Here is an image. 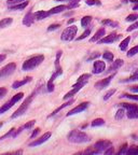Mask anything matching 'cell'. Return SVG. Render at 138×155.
Wrapping results in <instances>:
<instances>
[{"label":"cell","instance_id":"cell-50","mask_svg":"<svg viewBox=\"0 0 138 155\" xmlns=\"http://www.w3.org/2000/svg\"><path fill=\"white\" fill-rule=\"evenodd\" d=\"M126 151H127V144H124L123 147L121 148V150L118 152V154H126Z\"/></svg>","mask_w":138,"mask_h":155},{"label":"cell","instance_id":"cell-43","mask_svg":"<svg viewBox=\"0 0 138 155\" xmlns=\"http://www.w3.org/2000/svg\"><path fill=\"white\" fill-rule=\"evenodd\" d=\"M114 93H116V90H108L107 93L105 94V96H104V100H105V101H106V100H108V99H109L110 97L112 96Z\"/></svg>","mask_w":138,"mask_h":155},{"label":"cell","instance_id":"cell-59","mask_svg":"<svg viewBox=\"0 0 138 155\" xmlns=\"http://www.w3.org/2000/svg\"><path fill=\"white\" fill-rule=\"evenodd\" d=\"M133 9H134V10H138V3H136V4L134 6V8H133Z\"/></svg>","mask_w":138,"mask_h":155},{"label":"cell","instance_id":"cell-45","mask_svg":"<svg viewBox=\"0 0 138 155\" xmlns=\"http://www.w3.org/2000/svg\"><path fill=\"white\" fill-rule=\"evenodd\" d=\"M91 78V74L90 73H84L82 74V76H79V79H78V81H89V79Z\"/></svg>","mask_w":138,"mask_h":155},{"label":"cell","instance_id":"cell-16","mask_svg":"<svg viewBox=\"0 0 138 155\" xmlns=\"http://www.w3.org/2000/svg\"><path fill=\"white\" fill-rule=\"evenodd\" d=\"M105 35H106V30H105V28H100L98 29V30L96 31V34L94 35L93 37L91 38V42H97L98 40H100L103 37H105Z\"/></svg>","mask_w":138,"mask_h":155},{"label":"cell","instance_id":"cell-5","mask_svg":"<svg viewBox=\"0 0 138 155\" xmlns=\"http://www.w3.org/2000/svg\"><path fill=\"white\" fill-rule=\"evenodd\" d=\"M86 83H87V81H77V83L75 85L72 86V90H69L67 94H66L65 96L63 97V99L64 100H67V99H70L71 97L72 96H75L78 92H79L80 90H81L84 85H86Z\"/></svg>","mask_w":138,"mask_h":155},{"label":"cell","instance_id":"cell-47","mask_svg":"<svg viewBox=\"0 0 138 155\" xmlns=\"http://www.w3.org/2000/svg\"><path fill=\"white\" fill-rule=\"evenodd\" d=\"M23 1H25V0H8L7 3H8V6H14V4H17V3H21Z\"/></svg>","mask_w":138,"mask_h":155},{"label":"cell","instance_id":"cell-33","mask_svg":"<svg viewBox=\"0 0 138 155\" xmlns=\"http://www.w3.org/2000/svg\"><path fill=\"white\" fill-rule=\"evenodd\" d=\"M103 58L105 59V60H108V62H112L113 60V54L111 53V52H105L104 54H103Z\"/></svg>","mask_w":138,"mask_h":155},{"label":"cell","instance_id":"cell-48","mask_svg":"<svg viewBox=\"0 0 138 155\" xmlns=\"http://www.w3.org/2000/svg\"><path fill=\"white\" fill-rule=\"evenodd\" d=\"M59 27H61V25H59V24H52V25H50L48 27V31L56 30V29H58Z\"/></svg>","mask_w":138,"mask_h":155},{"label":"cell","instance_id":"cell-35","mask_svg":"<svg viewBox=\"0 0 138 155\" xmlns=\"http://www.w3.org/2000/svg\"><path fill=\"white\" fill-rule=\"evenodd\" d=\"M126 115L128 118H138V109L136 111H127Z\"/></svg>","mask_w":138,"mask_h":155},{"label":"cell","instance_id":"cell-31","mask_svg":"<svg viewBox=\"0 0 138 155\" xmlns=\"http://www.w3.org/2000/svg\"><path fill=\"white\" fill-rule=\"evenodd\" d=\"M23 96H24V93H17L16 95H14V96L12 97V99H11L12 104H15L17 101H20L21 99L23 98Z\"/></svg>","mask_w":138,"mask_h":155},{"label":"cell","instance_id":"cell-18","mask_svg":"<svg viewBox=\"0 0 138 155\" xmlns=\"http://www.w3.org/2000/svg\"><path fill=\"white\" fill-rule=\"evenodd\" d=\"M50 13L46 11H37L36 13L34 14L35 16V20L37 21H41V20H44V18H46L48 16H50Z\"/></svg>","mask_w":138,"mask_h":155},{"label":"cell","instance_id":"cell-28","mask_svg":"<svg viewBox=\"0 0 138 155\" xmlns=\"http://www.w3.org/2000/svg\"><path fill=\"white\" fill-rule=\"evenodd\" d=\"M105 124V121L103 120V118H95L92 123H91V126L92 127H97V126H103V125Z\"/></svg>","mask_w":138,"mask_h":155},{"label":"cell","instance_id":"cell-9","mask_svg":"<svg viewBox=\"0 0 138 155\" xmlns=\"http://www.w3.org/2000/svg\"><path fill=\"white\" fill-rule=\"evenodd\" d=\"M119 38H120V35L111 34V35H109V36L103 37L102 39L97 41V43H98V44H108V43H113V42H116Z\"/></svg>","mask_w":138,"mask_h":155},{"label":"cell","instance_id":"cell-20","mask_svg":"<svg viewBox=\"0 0 138 155\" xmlns=\"http://www.w3.org/2000/svg\"><path fill=\"white\" fill-rule=\"evenodd\" d=\"M66 9H67V6L62 4V6H57L55 7V8L51 9V10L49 11V13H50V14H57V13H61V12H63L64 10H66Z\"/></svg>","mask_w":138,"mask_h":155},{"label":"cell","instance_id":"cell-46","mask_svg":"<svg viewBox=\"0 0 138 155\" xmlns=\"http://www.w3.org/2000/svg\"><path fill=\"white\" fill-rule=\"evenodd\" d=\"M135 29H138V21H136L135 23H133L132 25L127 28V31L130 32V31H133V30H135Z\"/></svg>","mask_w":138,"mask_h":155},{"label":"cell","instance_id":"cell-1","mask_svg":"<svg viewBox=\"0 0 138 155\" xmlns=\"http://www.w3.org/2000/svg\"><path fill=\"white\" fill-rule=\"evenodd\" d=\"M68 141L72 142V143H84V142H89L91 140L90 137L85 133L81 131V130H71L70 133L68 134Z\"/></svg>","mask_w":138,"mask_h":155},{"label":"cell","instance_id":"cell-4","mask_svg":"<svg viewBox=\"0 0 138 155\" xmlns=\"http://www.w3.org/2000/svg\"><path fill=\"white\" fill-rule=\"evenodd\" d=\"M77 32H78V27L76 25H71L63 31L61 39H62V41H72Z\"/></svg>","mask_w":138,"mask_h":155},{"label":"cell","instance_id":"cell-12","mask_svg":"<svg viewBox=\"0 0 138 155\" xmlns=\"http://www.w3.org/2000/svg\"><path fill=\"white\" fill-rule=\"evenodd\" d=\"M116 74V73H114ZM114 74H111V76H107V78H105V79L100 80V81L96 82L95 83V87L97 88V90H103V88L107 87L108 85H109V83L111 82V80H112V78L114 76Z\"/></svg>","mask_w":138,"mask_h":155},{"label":"cell","instance_id":"cell-27","mask_svg":"<svg viewBox=\"0 0 138 155\" xmlns=\"http://www.w3.org/2000/svg\"><path fill=\"white\" fill-rule=\"evenodd\" d=\"M134 81H138V69H136V70L134 71V73H133L128 79L123 80V81L121 82H134Z\"/></svg>","mask_w":138,"mask_h":155},{"label":"cell","instance_id":"cell-7","mask_svg":"<svg viewBox=\"0 0 138 155\" xmlns=\"http://www.w3.org/2000/svg\"><path fill=\"white\" fill-rule=\"evenodd\" d=\"M110 147H112V143H111V141L109 140H99L94 144V148L98 151V153L105 152V151Z\"/></svg>","mask_w":138,"mask_h":155},{"label":"cell","instance_id":"cell-44","mask_svg":"<svg viewBox=\"0 0 138 155\" xmlns=\"http://www.w3.org/2000/svg\"><path fill=\"white\" fill-rule=\"evenodd\" d=\"M14 130H15L14 128H11V129L9 130V131L6 134V135H3V136H1V137H0V141H1V140H3V139L8 138V137H10V136H11V137H12V134L14 133Z\"/></svg>","mask_w":138,"mask_h":155},{"label":"cell","instance_id":"cell-55","mask_svg":"<svg viewBox=\"0 0 138 155\" xmlns=\"http://www.w3.org/2000/svg\"><path fill=\"white\" fill-rule=\"evenodd\" d=\"M6 58H7V55H6V54H1V55H0V62H2Z\"/></svg>","mask_w":138,"mask_h":155},{"label":"cell","instance_id":"cell-13","mask_svg":"<svg viewBox=\"0 0 138 155\" xmlns=\"http://www.w3.org/2000/svg\"><path fill=\"white\" fill-rule=\"evenodd\" d=\"M31 79H32L31 76H26L25 79L20 80V81L13 82V84H12V88H13V90H16V88L22 87L23 85H25V84H27V83H29V82L31 81Z\"/></svg>","mask_w":138,"mask_h":155},{"label":"cell","instance_id":"cell-42","mask_svg":"<svg viewBox=\"0 0 138 155\" xmlns=\"http://www.w3.org/2000/svg\"><path fill=\"white\" fill-rule=\"evenodd\" d=\"M126 154H138V147L127 148Z\"/></svg>","mask_w":138,"mask_h":155},{"label":"cell","instance_id":"cell-40","mask_svg":"<svg viewBox=\"0 0 138 155\" xmlns=\"http://www.w3.org/2000/svg\"><path fill=\"white\" fill-rule=\"evenodd\" d=\"M138 18V14L137 13H133V14H130L128 16L125 18L126 20V22H136Z\"/></svg>","mask_w":138,"mask_h":155},{"label":"cell","instance_id":"cell-32","mask_svg":"<svg viewBox=\"0 0 138 155\" xmlns=\"http://www.w3.org/2000/svg\"><path fill=\"white\" fill-rule=\"evenodd\" d=\"M137 54H138V45H136V46H133L130 51L127 52V57L135 56V55H137Z\"/></svg>","mask_w":138,"mask_h":155},{"label":"cell","instance_id":"cell-41","mask_svg":"<svg viewBox=\"0 0 138 155\" xmlns=\"http://www.w3.org/2000/svg\"><path fill=\"white\" fill-rule=\"evenodd\" d=\"M85 2H86L87 6H100L102 4L99 0H86Z\"/></svg>","mask_w":138,"mask_h":155},{"label":"cell","instance_id":"cell-2","mask_svg":"<svg viewBox=\"0 0 138 155\" xmlns=\"http://www.w3.org/2000/svg\"><path fill=\"white\" fill-rule=\"evenodd\" d=\"M44 60V56L43 55H36V56H32L31 58L27 59L26 62H24L22 66V70L23 71H30L35 68H37L39 65L42 64V62Z\"/></svg>","mask_w":138,"mask_h":155},{"label":"cell","instance_id":"cell-38","mask_svg":"<svg viewBox=\"0 0 138 155\" xmlns=\"http://www.w3.org/2000/svg\"><path fill=\"white\" fill-rule=\"evenodd\" d=\"M83 154H99V153L94 147H91V148H89V149L85 150L84 152H83Z\"/></svg>","mask_w":138,"mask_h":155},{"label":"cell","instance_id":"cell-17","mask_svg":"<svg viewBox=\"0 0 138 155\" xmlns=\"http://www.w3.org/2000/svg\"><path fill=\"white\" fill-rule=\"evenodd\" d=\"M73 102H75V100H73V99H71V98H70V100H68L67 102H65V104H62V106H61V107H58V108H57L56 110H54L53 112H52L51 114H50V115H49V118H52V116L56 115V114L59 112V111H61V110H63V109H64V108H66V107H68V106H70V104H72Z\"/></svg>","mask_w":138,"mask_h":155},{"label":"cell","instance_id":"cell-58","mask_svg":"<svg viewBox=\"0 0 138 155\" xmlns=\"http://www.w3.org/2000/svg\"><path fill=\"white\" fill-rule=\"evenodd\" d=\"M54 1H58V2H63V1H70V0H54Z\"/></svg>","mask_w":138,"mask_h":155},{"label":"cell","instance_id":"cell-14","mask_svg":"<svg viewBox=\"0 0 138 155\" xmlns=\"http://www.w3.org/2000/svg\"><path fill=\"white\" fill-rule=\"evenodd\" d=\"M124 62L123 59H117V60H114V62H112V64H111V66L109 67V69L107 70V72L109 73V72H113V71L118 70L119 68H121L122 66H123Z\"/></svg>","mask_w":138,"mask_h":155},{"label":"cell","instance_id":"cell-39","mask_svg":"<svg viewBox=\"0 0 138 155\" xmlns=\"http://www.w3.org/2000/svg\"><path fill=\"white\" fill-rule=\"evenodd\" d=\"M35 124H36V120H31V121L27 122L25 125H23V128L24 129H30L31 127H34Z\"/></svg>","mask_w":138,"mask_h":155},{"label":"cell","instance_id":"cell-15","mask_svg":"<svg viewBox=\"0 0 138 155\" xmlns=\"http://www.w3.org/2000/svg\"><path fill=\"white\" fill-rule=\"evenodd\" d=\"M34 22H35V16L31 12H28V13L25 15V17L23 18V25L27 26V27L32 25V23Z\"/></svg>","mask_w":138,"mask_h":155},{"label":"cell","instance_id":"cell-23","mask_svg":"<svg viewBox=\"0 0 138 155\" xmlns=\"http://www.w3.org/2000/svg\"><path fill=\"white\" fill-rule=\"evenodd\" d=\"M13 22L11 17H7V18H3L2 21H0V28H6L8 26H10Z\"/></svg>","mask_w":138,"mask_h":155},{"label":"cell","instance_id":"cell-22","mask_svg":"<svg viewBox=\"0 0 138 155\" xmlns=\"http://www.w3.org/2000/svg\"><path fill=\"white\" fill-rule=\"evenodd\" d=\"M120 106L122 108H124V109H126V111H136L138 109L137 104H126V102L120 104Z\"/></svg>","mask_w":138,"mask_h":155},{"label":"cell","instance_id":"cell-21","mask_svg":"<svg viewBox=\"0 0 138 155\" xmlns=\"http://www.w3.org/2000/svg\"><path fill=\"white\" fill-rule=\"evenodd\" d=\"M13 106H14V104H12L11 100H10V101H8L7 104H4L3 106H1V107H0V114H3V113H6L7 111L10 110V109H11Z\"/></svg>","mask_w":138,"mask_h":155},{"label":"cell","instance_id":"cell-19","mask_svg":"<svg viewBox=\"0 0 138 155\" xmlns=\"http://www.w3.org/2000/svg\"><path fill=\"white\" fill-rule=\"evenodd\" d=\"M28 6V1H23L21 3H17V4H14V6H9V10H24L26 7Z\"/></svg>","mask_w":138,"mask_h":155},{"label":"cell","instance_id":"cell-60","mask_svg":"<svg viewBox=\"0 0 138 155\" xmlns=\"http://www.w3.org/2000/svg\"><path fill=\"white\" fill-rule=\"evenodd\" d=\"M1 126H2V123H0V127H1Z\"/></svg>","mask_w":138,"mask_h":155},{"label":"cell","instance_id":"cell-26","mask_svg":"<svg viewBox=\"0 0 138 155\" xmlns=\"http://www.w3.org/2000/svg\"><path fill=\"white\" fill-rule=\"evenodd\" d=\"M102 24L105 26H110V27H118L119 23L118 22H113L111 20H104L102 21Z\"/></svg>","mask_w":138,"mask_h":155},{"label":"cell","instance_id":"cell-10","mask_svg":"<svg viewBox=\"0 0 138 155\" xmlns=\"http://www.w3.org/2000/svg\"><path fill=\"white\" fill-rule=\"evenodd\" d=\"M51 136H52V134L50 133V131L43 134V135L41 136L39 139H37V140L30 142V143H29V147H37V145H40V144L44 143L45 141H48L49 139H50V137H51Z\"/></svg>","mask_w":138,"mask_h":155},{"label":"cell","instance_id":"cell-54","mask_svg":"<svg viewBox=\"0 0 138 155\" xmlns=\"http://www.w3.org/2000/svg\"><path fill=\"white\" fill-rule=\"evenodd\" d=\"M130 90H131V92H134V93H138V86H132Z\"/></svg>","mask_w":138,"mask_h":155},{"label":"cell","instance_id":"cell-25","mask_svg":"<svg viewBox=\"0 0 138 155\" xmlns=\"http://www.w3.org/2000/svg\"><path fill=\"white\" fill-rule=\"evenodd\" d=\"M91 21H92V16H90V15H86V16L82 17L81 18V26L82 27H87L89 24L91 23Z\"/></svg>","mask_w":138,"mask_h":155},{"label":"cell","instance_id":"cell-56","mask_svg":"<svg viewBox=\"0 0 138 155\" xmlns=\"http://www.w3.org/2000/svg\"><path fill=\"white\" fill-rule=\"evenodd\" d=\"M73 22H75V18H70V20L68 21V24H69V25H70V24H72Z\"/></svg>","mask_w":138,"mask_h":155},{"label":"cell","instance_id":"cell-6","mask_svg":"<svg viewBox=\"0 0 138 155\" xmlns=\"http://www.w3.org/2000/svg\"><path fill=\"white\" fill-rule=\"evenodd\" d=\"M15 69H16V64L15 62H10L3 68H1L0 69V79L7 78V76H11L12 73H14Z\"/></svg>","mask_w":138,"mask_h":155},{"label":"cell","instance_id":"cell-52","mask_svg":"<svg viewBox=\"0 0 138 155\" xmlns=\"http://www.w3.org/2000/svg\"><path fill=\"white\" fill-rule=\"evenodd\" d=\"M100 56V54L99 53H94V54H92L89 58H87V62H90V60H93V59H95V58H97V57H99Z\"/></svg>","mask_w":138,"mask_h":155},{"label":"cell","instance_id":"cell-37","mask_svg":"<svg viewBox=\"0 0 138 155\" xmlns=\"http://www.w3.org/2000/svg\"><path fill=\"white\" fill-rule=\"evenodd\" d=\"M90 34H91V29L89 28V29H86V30L83 32V34L80 36V37H78L77 38V41H80V40H83V39H85V38H87L89 36H90Z\"/></svg>","mask_w":138,"mask_h":155},{"label":"cell","instance_id":"cell-30","mask_svg":"<svg viewBox=\"0 0 138 155\" xmlns=\"http://www.w3.org/2000/svg\"><path fill=\"white\" fill-rule=\"evenodd\" d=\"M62 51H58L56 54V59H55V68H56V70H61L62 67L59 65V59H61V56H62Z\"/></svg>","mask_w":138,"mask_h":155},{"label":"cell","instance_id":"cell-8","mask_svg":"<svg viewBox=\"0 0 138 155\" xmlns=\"http://www.w3.org/2000/svg\"><path fill=\"white\" fill-rule=\"evenodd\" d=\"M106 69V64L105 62H102V60H95L93 65V70H92V73L94 74H99L103 73Z\"/></svg>","mask_w":138,"mask_h":155},{"label":"cell","instance_id":"cell-51","mask_svg":"<svg viewBox=\"0 0 138 155\" xmlns=\"http://www.w3.org/2000/svg\"><path fill=\"white\" fill-rule=\"evenodd\" d=\"M40 133V128H36V129L32 131V134H31V136H30V139H34V138H36L37 136H38V134Z\"/></svg>","mask_w":138,"mask_h":155},{"label":"cell","instance_id":"cell-34","mask_svg":"<svg viewBox=\"0 0 138 155\" xmlns=\"http://www.w3.org/2000/svg\"><path fill=\"white\" fill-rule=\"evenodd\" d=\"M121 98H128V99H132V100H136V101H138V96H136V95H132V94H122Z\"/></svg>","mask_w":138,"mask_h":155},{"label":"cell","instance_id":"cell-24","mask_svg":"<svg viewBox=\"0 0 138 155\" xmlns=\"http://www.w3.org/2000/svg\"><path fill=\"white\" fill-rule=\"evenodd\" d=\"M130 41H131V37L125 38V39H124L123 41L120 43V50H121V51H126V48H127V46H128Z\"/></svg>","mask_w":138,"mask_h":155},{"label":"cell","instance_id":"cell-3","mask_svg":"<svg viewBox=\"0 0 138 155\" xmlns=\"http://www.w3.org/2000/svg\"><path fill=\"white\" fill-rule=\"evenodd\" d=\"M35 95H36V92H34L32 94H30L27 98L24 100V102H23L22 104L20 106V108L17 109L16 111H15L13 114L11 115V118L12 120H14V118H18V116H21V115H23L24 113L27 111V109H28V107H29V104H31V101H32V99H34V97H35Z\"/></svg>","mask_w":138,"mask_h":155},{"label":"cell","instance_id":"cell-57","mask_svg":"<svg viewBox=\"0 0 138 155\" xmlns=\"http://www.w3.org/2000/svg\"><path fill=\"white\" fill-rule=\"evenodd\" d=\"M128 1H130V2H133V3H138V0H128Z\"/></svg>","mask_w":138,"mask_h":155},{"label":"cell","instance_id":"cell-29","mask_svg":"<svg viewBox=\"0 0 138 155\" xmlns=\"http://www.w3.org/2000/svg\"><path fill=\"white\" fill-rule=\"evenodd\" d=\"M124 115H125V109L121 108V109H119V110L117 111L114 118H116V120H122V118H124Z\"/></svg>","mask_w":138,"mask_h":155},{"label":"cell","instance_id":"cell-11","mask_svg":"<svg viewBox=\"0 0 138 155\" xmlns=\"http://www.w3.org/2000/svg\"><path fill=\"white\" fill-rule=\"evenodd\" d=\"M89 104H90V102L89 101L82 102V104H80L79 106H77L76 108H73L72 110L69 111V112L67 113V116H70V115H73V114H77V113L83 112V111H84L85 109L89 107Z\"/></svg>","mask_w":138,"mask_h":155},{"label":"cell","instance_id":"cell-53","mask_svg":"<svg viewBox=\"0 0 138 155\" xmlns=\"http://www.w3.org/2000/svg\"><path fill=\"white\" fill-rule=\"evenodd\" d=\"M105 153H106V154H113V148L112 147H110V148H108L107 150H106V151H105Z\"/></svg>","mask_w":138,"mask_h":155},{"label":"cell","instance_id":"cell-36","mask_svg":"<svg viewBox=\"0 0 138 155\" xmlns=\"http://www.w3.org/2000/svg\"><path fill=\"white\" fill-rule=\"evenodd\" d=\"M79 2H80V0H70V1H69V4L67 6V9L77 8V7L79 6Z\"/></svg>","mask_w":138,"mask_h":155},{"label":"cell","instance_id":"cell-49","mask_svg":"<svg viewBox=\"0 0 138 155\" xmlns=\"http://www.w3.org/2000/svg\"><path fill=\"white\" fill-rule=\"evenodd\" d=\"M7 92H8V90H7L6 87H0V99L6 96Z\"/></svg>","mask_w":138,"mask_h":155}]
</instances>
